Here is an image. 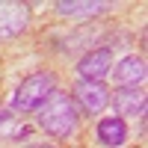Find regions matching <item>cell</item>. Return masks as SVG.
I'll return each mask as SVG.
<instances>
[{"label":"cell","mask_w":148,"mask_h":148,"mask_svg":"<svg viewBox=\"0 0 148 148\" xmlns=\"http://www.w3.org/2000/svg\"><path fill=\"white\" fill-rule=\"evenodd\" d=\"M39 127L51 136H71L77 130V110H74L71 98L62 92H51L39 107Z\"/></svg>","instance_id":"obj_1"},{"label":"cell","mask_w":148,"mask_h":148,"mask_svg":"<svg viewBox=\"0 0 148 148\" xmlns=\"http://www.w3.org/2000/svg\"><path fill=\"white\" fill-rule=\"evenodd\" d=\"M53 83H56V77L51 71L30 74L24 83H18L15 95H12V113H30V110H39L42 101L53 92Z\"/></svg>","instance_id":"obj_2"},{"label":"cell","mask_w":148,"mask_h":148,"mask_svg":"<svg viewBox=\"0 0 148 148\" xmlns=\"http://www.w3.org/2000/svg\"><path fill=\"white\" fill-rule=\"evenodd\" d=\"M110 101V95L101 83H92V80H80L77 86H74V101L71 104H77L86 116H95V113H101V110L107 107Z\"/></svg>","instance_id":"obj_3"},{"label":"cell","mask_w":148,"mask_h":148,"mask_svg":"<svg viewBox=\"0 0 148 148\" xmlns=\"http://www.w3.org/2000/svg\"><path fill=\"white\" fill-rule=\"evenodd\" d=\"M30 24V9L24 3H9V0H0V39H12L27 30Z\"/></svg>","instance_id":"obj_4"},{"label":"cell","mask_w":148,"mask_h":148,"mask_svg":"<svg viewBox=\"0 0 148 148\" xmlns=\"http://www.w3.org/2000/svg\"><path fill=\"white\" fill-rule=\"evenodd\" d=\"M110 65H113V51H110V47H95V51H89V53L77 62L80 77H83V80H92V83L101 80L104 74L110 71Z\"/></svg>","instance_id":"obj_5"},{"label":"cell","mask_w":148,"mask_h":148,"mask_svg":"<svg viewBox=\"0 0 148 148\" xmlns=\"http://www.w3.org/2000/svg\"><path fill=\"white\" fill-rule=\"evenodd\" d=\"M116 83H121V89H136L145 80V59L142 56H125L119 59V65L113 68Z\"/></svg>","instance_id":"obj_6"},{"label":"cell","mask_w":148,"mask_h":148,"mask_svg":"<svg viewBox=\"0 0 148 148\" xmlns=\"http://www.w3.org/2000/svg\"><path fill=\"white\" fill-rule=\"evenodd\" d=\"M113 104L121 116H142L145 113V92L142 89H119L113 95Z\"/></svg>","instance_id":"obj_7"},{"label":"cell","mask_w":148,"mask_h":148,"mask_svg":"<svg viewBox=\"0 0 148 148\" xmlns=\"http://www.w3.org/2000/svg\"><path fill=\"white\" fill-rule=\"evenodd\" d=\"M98 139H101L104 145H110V148L125 145V139H127V125H125L119 116H107V119H101V125H98Z\"/></svg>","instance_id":"obj_8"},{"label":"cell","mask_w":148,"mask_h":148,"mask_svg":"<svg viewBox=\"0 0 148 148\" xmlns=\"http://www.w3.org/2000/svg\"><path fill=\"white\" fill-rule=\"evenodd\" d=\"M107 3H86V0H59L56 3V12L59 15H98V12H104Z\"/></svg>","instance_id":"obj_9"},{"label":"cell","mask_w":148,"mask_h":148,"mask_svg":"<svg viewBox=\"0 0 148 148\" xmlns=\"http://www.w3.org/2000/svg\"><path fill=\"white\" fill-rule=\"evenodd\" d=\"M3 127L6 130L12 127V110H0V133H3Z\"/></svg>","instance_id":"obj_10"},{"label":"cell","mask_w":148,"mask_h":148,"mask_svg":"<svg viewBox=\"0 0 148 148\" xmlns=\"http://www.w3.org/2000/svg\"><path fill=\"white\" fill-rule=\"evenodd\" d=\"M36 148H51V145H36Z\"/></svg>","instance_id":"obj_11"}]
</instances>
